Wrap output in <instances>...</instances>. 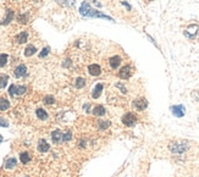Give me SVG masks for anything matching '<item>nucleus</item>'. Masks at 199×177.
<instances>
[{
    "instance_id": "obj_1",
    "label": "nucleus",
    "mask_w": 199,
    "mask_h": 177,
    "mask_svg": "<svg viewBox=\"0 0 199 177\" xmlns=\"http://www.w3.org/2000/svg\"><path fill=\"white\" fill-rule=\"evenodd\" d=\"M80 12H81V15L84 16V17H95V19H105V20H108V21H113L111 17H109V16L101 14L100 11L95 10V9H92V7L89 6V4L86 2V1L82 2V5H81V7H80Z\"/></svg>"
},
{
    "instance_id": "obj_2",
    "label": "nucleus",
    "mask_w": 199,
    "mask_h": 177,
    "mask_svg": "<svg viewBox=\"0 0 199 177\" xmlns=\"http://www.w3.org/2000/svg\"><path fill=\"white\" fill-rule=\"evenodd\" d=\"M188 148H189V144L186 140H175V142H171L169 144L170 152H172L175 154H182V153L187 152Z\"/></svg>"
},
{
    "instance_id": "obj_3",
    "label": "nucleus",
    "mask_w": 199,
    "mask_h": 177,
    "mask_svg": "<svg viewBox=\"0 0 199 177\" xmlns=\"http://www.w3.org/2000/svg\"><path fill=\"white\" fill-rule=\"evenodd\" d=\"M122 122H123L125 126L132 127V126L137 122V116H136L135 114H132V113H127V114H125V115L122 116Z\"/></svg>"
},
{
    "instance_id": "obj_4",
    "label": "nucleus",
    "mask_w": 199,
    "mask_h": 177,
    "mask_svg": "<svg viewBox=\"0 0 199 177\" xmlns=\"http://www.w3.org/2000/svg\"><path fill=\"white\" fill-rule=\"evenodd\" d=\"M26 87L24 86H15V84H12V86H10V88H9V94L11 95V97H15V95H22V94H24L26 93Z\"/></svg>"
},
{
    "instance_id": "obj_5",
    "label": "nucleus",
    "mask_w": 199,
    "mask_h": 177,
    "mask_svg": "<svg viewBox=\"0 0 199 177\" xmlns=\"http://www.w3.org/2000/svg\"><path fill=\"white\" fill-rule=\"evenodd\" d=\"M132 105H133V108H135L136 110L142 111V110L147 109V106H148V101H147V99L145 98H138L132 103Z\"/></svg>"
},
{
    "instance_id": "obj_6",
    "label": "nucleus",
    "mask_w": 199,
    "mask_h": 177,
    "mask_svg": "<svg viewBox=\"0 0 199 177\" xmlns=\"http://www.w3.org/2000/svg\"><path fill=\"white\" fill-rule=\"evenodd\" d=\"M198 29H199L198 24H191V26H188L187 29L184 31V36H186L187 38H191V39H192V38H194V37L197 36Z\"/></svg>"
},
{
    "instance_id": "obj_7",
    "label": "nucleus",
    "mask_w": 199,
    "mask_h": 177,
    "mask_svg": "<svg viewBox=\"0 0 199 177\" xmlns=\"http://www.w3.org/2000/svg\"><path fill=\"white\" fill-rule=\"evenodd\" d=\"M132 76V67L130 65L127 66H123L119 72V77L121 79H128L130 77Z\"/></svg>"
},
{
    "instance_id": "obj_8",
    "label": "nucleus",
    "mask_w": 199,
    "mask_h": 177,
    "mask_svg": "<svg viewBox=\"0 0 199 177\" xmlns=\"http://www.w3.org/2000/svg\"><path fill=\"white\" fill-rule=\"evenodd\" d=\"M171 113L176 117H183L186 114V110H184L183 105H174V106H171Z\"/></svg>"
},
{
    "instance_id": "obj_9",
    "label": "nucleus",
    "mask_w": 199,
    "mask_h": 177,
    "mask_svg": "<svg viewBox=\"0 0 199 177\" xmlns=\"http://www.w3.org/2000/svg\"><path fill=\"white\" fill-rule=\"evenodd\" d=\"M88 71H89V73H91L92 76H99L100 73H101V69H100L99 65H97V64L89 65V66H88Z\"/></svg>"
},
{
    "instance_id": "obj_10",
    "label": "nucleus",
    "mask_w": 199,
    "mask_h": 177,
    "mask_svg": "<svg viewBox=\"0 0 199 177\" xmlns=\"http://www.w3.org/2000/svg\"><path fill=\"white\" fill-rule=\"evenodd\" d=\"M26 73H27V67H26L24 65L17 66L16 70H15V76H16V77H22V76H24Z\"/></svg>"
},
{
    "instance_id": "obj_11",
    "label": "nucleus",
    "mask_w": 199,
    "mask_h": 177,
    "mask_svg": "<svg viewBox=\"0 0 199 177\" xmlns=\"http://www.w3.org/2000/svg\"><path fill=\"white\" fill-rule=\"evenodd\" d=\"M103 88H104V84H103V83H98V84L95 86V88H94L93 93H92V97H93L94 99L99 98L100 94H101V91H103Z\"/></svg>"
},
{
    "instance_id": "obj_12",
    "label": "nucleus",
    "mask_w": 199,
    "mask_h": 177,
    "mask_svg": "<svg viewBox=\"0 0 199 177\" xmlns=\"http://www.w3.org/2000/svg\"><path fill=\"white\" fill-rule=\"evenodd\" d=\"M109 64H110V67L111 69H117L121 64V58L120 56H113L111 59L109 60Z\"/></svg>"
},
{
    "instance_id": "obj_13",
    "label": "nucleus",
    "mask_w": 199,
    "mask_h": 177,
    "mask_svg": "<svg viewBox=\"0 0 199 177\" xmlns=\"http://www.w3.org/2000/svg\"><path fill=\"white\" fill-rule=\"evenodd\" d=\"M38 150L44 153V152H48L49 150V144L45 139H40L39 143H38Z\"/></svg>"
},
{
    "instance_id": "obj_14",
    "label": "nucleus",
    "mask_w": 199,
    "mask_h": 177,
    "mask_svg": "<svg viewBox=\"0 0 199 177\" xmlns=\"http://www.w3.org/2000/svg\"><path fill=\"white\" fill-rule=\"evenodd\" d=\"M51 139H53V142L54 143H60L61 140H62V133L60 132L59 130H56V131H54L53 133H51Z\"/></svg>"
},
{
    "instance_id": "obj_15",
    "label": "nucleus",
    "mask_w": 199,
    "mask_h": 177,
    "mask_svg": "<svg viewBox=\"0 0 199 177\" xmlns=\"http://www.w3.org/2000/svg\"><path fill=\"white\" fill-rule=\"evenodd\" d=\"M58 4L65 6V7H72L76 5V0H56Z\"/></svg>"
},
{
    "instance_id": "obj_16",
    "label": "nucleus",
    "mask_w": 199,
    "mask_h": 177,
    "mask_svg": "<svg viewBox=\"0 0 199 177\" xmlns=\"http://www.w3.org/2000/svg\"><path fill=\"white\" fill-rule=\"evenodd\" d=\"M27 38H28L27 32H22V33H20V34L16 36L15 40H16L19 44H22V43H26V42H27Z\"/></svg>"
},
{
    "instance_id": "obj_17",
    "label": "nucleus",
    "mask_w": 199,
    "mask_h": 177,
    "mask_svg": "<svg viewBox=\"0 0 199 177\" xmlns=\"http://www.w3.org/2000/svg\"><path fill=\"white\" fill-rule=\"evenodd\" d=\"M16 164H17V161H16L15 157H9V159L5 161V167H6V169H12V167L16 166Z\"/></svg>"
},
{
    "instance_id": "obj_18",
    "label": "nucleus",
    "mask_w": 199,
    "mask_h": 177,
    "mask_svg": "<svg viewBox=\"0 0 199 177\" xmlns=\"http://www.w3.org/2000/svg\"><path fill=\"white\" fill-rule=\"evenodd\" d=\"M93 114H94L95 116H103V115L105 114V109H104V106H101V105L95 106V108H94V110H93Z\"/></svg>"
},
{
    "instance_id": "obj_19",
    "label": "nucleus",
    "mask_w": 199,
    "mask_h": 177,
    "mask_svg": "<svg viewBox=\"0 0 199 177\" xmlns=\"http://www.w3.org/2000/svg\"><path fill=\"white\" fill-rule=\"evenodd\" d=\"M9 108H10V103L5 98H0V110L4 111V110H7Z\"/></svg>"
},
{
    "instance_id": "obj_20",
    "label": "nucleus",
    "mask_w": 199,
    "mask_h": 177,
    "mask_svg": "<svg viewBox=\"0 0 199 177\" xmlns=\"http://www.w3.org/2000/svg\"><path fill=\"white\" fill-rule=\"evenodd\" d=\"M36 51H37V49L33 45H28L26 48V50H24V55L26 56H32L33 54H36Z\"/></svg>"
},
{
    "instance_id": "obj_21",
    "label": "nucleus",
    "mask_w": 199,
    "mask_h": 177,
    "mask_svg": "<svg viewBox=\"0 0 199 177\" xmlns=\"http://www.w3.org/2000/svg\"><path fill=\"white\" fill-rule=\"evenodd\" d=\"M20 159L23 164H27V162H29L31 157H29V154H28V153H26V152H24V153H21L20 154Z\"/></svg>"
},
{
    "instance_id": "obj_22",
    "label": "nucleus",
    "mask_w": 199,
    "mask_h": 177,
    "mask_svg": "<svg viewBox=\"0 0 199 177\" xmlns=\"http://www.w3.org/2000/svg\"><path fill=\"white\" fill-rule=\"evenodd\" d=\"M37 116H38V118H40V120H46V118H48V114H46L43 109H37Z\"/></svg>"
},
{
    "instance_id": "obj_23",
    "label": "nucleus",
    "mask_w": 199,
    "mask_h": 177,
    "mask_svg": "<svg viewBox=\"0 0 199 177\" xmlns=\"http://www.w3.org/2000/svg\"><path fill=\"white\" fill-rule=\"evenodd\" d=\"M12 17H14V12H12L11 10H7V16L5 17V20L2 21L1 23H2V24H6V23H9L10 21L12 20Z\"/></svg>"
},
{
    "instance_id": "obj_24",
    "label": "nucleus",
    "mask_w": 199,
    "mask_h": 177,
    "mask_svg": "<svg viewBox=\"0 0 199 177\" xmlns=\"http://www.w3.org/2000/svg\"><path fill=\"white\" fill-rule=\"evenodd\" d=\"M7 79H9L7 76H0V89H2L7 84Z\"/></svg>"
},
{
    "instance_id": "obj_25",
    "label": "nucleus",
    "mask_w": 199,
    "mask_h": 177,
    "mask_svg": "<svg viewBox=\"0 0 199 177\" xmlns=\"http://www.w3.org/2000/svg\"><path fill=\"white\" fill-rule=\"evenodd\" d=\"M84 84H86L84 78L80 77V78L76 79V88H83V87H84Z\"/></svg>"
},
{
    "instance_id": "obj_26",
    "label": "nucleus",
    "mask_w": 199,
    "mask_h": 177,
    "mask_svg": "<svg viewBox=\"0 0 199 177\" xmlns=\"http://www.w3.org/2000/svg\"><path fill=\"white\" fill-rule=\"evenodd\" d=\"M6 61H7V55L6 54H0V67L5 66Z\"/></svg>"
},
{
    "instance_id": "obj_27",
    "label": "nucleus",
    "mask_w": 199,
    "mask_h": 177,
    "mask_svg": "<svg viewBox=\"0 0 199 177\" xmlns=\"http://www.w3.org/2000/svg\"><path fill=\"white\" fill-rule=\"evenodd\" d=\"M109 126H110V122H109V121H100L99 122L100 130H106Z\"/></svg>"
},
{
    "instance_id": "obj_28",
    "label": "nucleus",
    "mask_w": 199,
    "mask_h": 177,
    "mask_svg": "<svg viewBox=\"0 0 199 177\" xmlns=\"http://www.w3.org/2000/svg\"><path fill=\"white\" fill-rule=\"evenodd\" d=\"M71 138H72V133L70 132V131H67L65 135H62V140H71Z\"/></svg>"
},
{
    "instance_id": "obj_29",
    "label": "nucleus",
    "mask_w": 199,
    "mask_h": 177,
    "mask_svg": "<svg viewBox=\"0 0 199 177\" xmlns=\"http://www.w3.org/2000/svg\"><path fill=\"white\" fill-rule=\"evenodd\" d=\"M116 87L120 88V91H121L123 94H125V93H127V89H126V87H125L123 84H121V83H116Z\"/></svg>"
},
{
    "instance_id": "obj_30",
    "label": "nucleus",
    "mask_w": 199,
    "mask_h": 177,
    "mask_svg": "<svg viewBox=\"0 0 199 177\" xmlns=\"http://www.w3.org/2000/svg\"><path fill=\"white\" fill-rule=\"evenodd\" d=\"M48 54H49V48H44L43 51L39 54V58H44V56H46Z\"/></svg>"
},
{
    "instance_id": "obj_31",
    "label": "nucleus",
    "mask_w": 199,
    "mask_h": 177,
    "mask_svg": "<svg viewBox=\"0 0 199 177\" xmlns=\"http://www.w3.org/2000/svg\"><path fill=\"white\" fill-rule=\"evenodd\" d=\"M44 103L45 104H53L54 103V98L53 97H45L44 98Z\"/></svg>"
},
{
    "instance_id": "obj_32",
    "label": "nucleus",
    "mask_w": 199,
    "mask_h": 177,
    "mask_svg": "<svg viewBox=\"0 0 199 177\" xmlns=\"http://www.w3.org/2000/svg\"><path fill=\"white\" fill-rule=\"evenodd\" d=\"M0 126H2V127H7V126H9V122H7L5 118L0 117Z\"/></svg>"
},
{
    "instance_id": "obj_33",
    "label": "nucleus",
    "mask_w": 199,
    "mask_h": 177,
    "mask_svg": "<svg viewBox=\"0 0 199 177\" xmlns=\"http://www.w3.org/2000/svg\"><path fill=\"white\" fill-rule=\"evenodd\" d=\"M19 21H20L21 23H26L27 22V16L26 15H20L19 16Z\"/></svg>"
},
{
    "instance_id": "obj_34",
    "label": "nucleus",
    "mask_w": 199,
    "mask_h": 177,
    "mask_svg": "<svg viewBox=\"0 0 199 177\" xmlns=\"http://www.w3.org/2000/svg\"><path fill=\"white\" fill-rule=\"evenodd\" d=\"M0 142H2V137L1 136H0Z\"/></svg>"
}]
</instances>
